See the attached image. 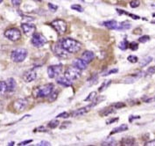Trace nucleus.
I'll list each match as a JSON object with an SVG mask.
<instances>
[{"label":"nucleus","instance_id":"f704fd0d","mask_svg":"<svg viewBox=\"0 0 155 146\" xmlns=\"http://www.w3.org/2000/svg\"><path fill=\"white\" fill-rule=\"evenodd\" d=\"M112 106H113L114 108H116V109H120V108L124 107V106H125V104L123 103V102H117V103L112 104Z\"/></svg>","mask_w":155,"mask_h":146},{"label":"nucleus","instance_id":"aec40b11","mask_svg":"<svg viewBox=\"0 0 155 146\" xmlns=\"http://www.w3.org/2000/svg\"><path fill=\"white\" fill-rule=\"evenodd\" d=\"M6 84H7V88H8V92H13L15 91L17 86L16 81L13 79V78H8L7 81H6Z\"/></svg>","mask_w":155,"mask_h":146},{"label":"nucleus","instance_id":"423d86ee","mask_svg":"<svg viewBox=\"0 0 155 146\" xmlns=\"http://www.w3.org/2000/svg\"><path fill=\"white\" fill-rule=\"evenodd\" d=\"M51 26L61 35L64 34L67 31V23L62 19H55V20L52 21Z\"/></svg>","mask_w":155,"mask_h":146},{"label":"nucleus","instance_id":"c85d7f7f","mask_svg":"<svg viewBox=\"0 0 155 146\" xmlns=\"http://www.w3.org/2000/svg\"><path fill=\"white\" fill-rule=\"evenodd\" d=\"M97 97V92H92L89 94V96L85 99V101H93L95 99V98Z\"/></svg>","mask_w":155,"mask_h":146},{"label":"nucleus","instance_id":"cd10ccee","mask_svg":"<svg viewBox=\"0 0 155 146\" xmlns=\"http://www.w3.org/2000/svg\"><path fill=\"white\" fill-rule=\"evenodd\" d=\"M111 84V80H107V81H104L103 83V85H101V87L99 88V92H103L104 90H105L106 88H108V86Z\"/></svg>","mask_w":155,"mask_h":146},{"label":"nucleus","instance_id":"58836bf2","mask_svg":"<svg viewBox=\"0 0 155 146\" xmlns=\"http://www.w3.org/2000/svg\"><path fill=\"white\" fill-rule=\"evenodd\" d=\"M48 7L52 12H55V11H57L58 9L57 5H53V4H51V3H49L48 4Z\"/></svg>","mask_w":155,"mask_h":146},{"label":"nucleus","instance_id":"2f4dec72","mask_svg":"<svg viewBox=\"0 0 155 146\" xmlns=\"http://www.w3.org/2000/svg\"><path fill=\"white\" fill-rule=\"evenodd\" d=\"M104 99V96H100L97 99H94L93 101H92V103H91V105L93 106H95L96 105H97L98 103H100V102H102L103 100Z\"/></svg>","mask_w":155,"mask_h":146},{"label":"nucleus","instance_id":"37998d69","mask_svg":"<svg viewBox=\"0 0 155 146\" xmlns=\"http://www.w3.org/2000/svg\"><path fill=\"white\" fill-rule=\"evenodd\" d=\"M118 71V70L117 69H113V70H111V71H110L109 72L106 73V74H103V76H109V75H110V74H114V73H117Z\"/></svg>","mask_w":155,"mask_h":146},{"label":"nucleus","instance_id":"72a5a7b5","mask_svg":"<svg viewBox=\"0 0 155 146\" xmlns=\"http://www.w3.org/2000/svg\"><path fill=\"white\" fill-rule=\"evenodd\" d=\"M139 5H140V3L139 0H132L130 3V6L131 8H137L138 6H139Z\"/></svg>","mask_w":155,"mask_h":146},{"label":"nucleus","instance_id":"c756f323","mask_svg":"<svg viewBox=\"0 0 155 146\" xmlns=\"http://www.w3.org/2000/svg\"><path fill=\"white\" fill-rule=\"evenodd\" d=\"M116 142H115L114 139H112V138H108L105 142H104L103 144H102V145H115L116 144H115Z\"/></svg>","mask_w":155,"mask_h":146},{"label":"nucleus","instance_id":"f3484780","mask_svg":"<svg viewBox=\"0 0 155 146\" xmlns=\"http://www.w3.org/2000/svg\"><path fill=\"white\" fill-rule=\"evenodd\" d=\"M103 24L106 28L110 29V30H117L118 26V23L116 20H108V21L104 22Z\"/></svg>","mask_w":155,"mask_h":146},{"label":"nucleus","instance_id":"c9c22d12","mask_svg":"<svg viewBox=\"0 0 155 146\" xmlns=\"http://www.w3.org/2000/svg\"><path fill=\"white\" fill-rule=\"evenodd\" d=\"M155 73V66H152L150 68H148V70L147 71V76H152Z\"/></svg>","mask_w":155,"mask_h":146},{"label":"nucleus","instance_id":"a211bd4d","mask_svg":"<svg viewBox=\"0 0 155 146\" xmlns=\"http://www.w3.org/2000/svg\"><path fill=\"white\" fill-rule=\"evenodd\" d=\"M135 143H136L135 139H134L133 137H124L122 139V141H121V144H122L123 145H127V146L134 145V144H135Z\"/></svg>","mask_w":155,"mask_h":146},{"label":"nucleus","instance_id":"7c9ffc66","mask_svg":"<svg viewBox=\"0 0 155 146\" xmlns=\"http://www.w3.org/2000/svg\"><path fill=\"white\" fill-rule=\"evenodd\" d=\"M127 60L131 63V64H136V63H138V61H139V58L138 57H136V56H129V57H127Z\"/></svg>","mask_w":155,"mask_h":146},{"label":"nucleus","instance_id":"e433bc0d","mask_svg":"<svg viewBox=\"0 0 155 146\" xmlns=\"http://www.w3.org/2000/svg\"><path fill=\"white\" fill-rule=\"evenodd\" d=\"M150 40V37L148 36V35H144V36H141L140 38L139 39V42H141V43H146L147 41H148Z\"/></svg>","mask_w":155,"mask_h":146},{"label":"nucleus","instance_id":"6ab92c4d","mask_svg":"<svg viewBox=\"0 0 155 146\" xmlns=\"http://www.w3.org/2000/svg\"><path fill=\"white\" fill-rule=\"evenodd\" d=\"M131 25L129 21H123L121 23H118V26L117 29L118 31H124V30H127L131 28Z\"/></svg>","mask_w":155,"mask_h":146},{"label":"nucleus","instance_id":"2eb2a0df","mask_svg":"<svg viewBox=\"0 0 155 146\" xmlns=\"http://www.w3.org/2000/svg\"><path fill=\"white\" fill-rule=\"evenodd\" d=\"M95 58V55L92 51H90V50H86L82 53V59L83 61H85L87 64H90L91 63Z\"/></svg>","mask_w":155,"mask_h":146},{"label":"nucleus","instance_id":"a878e982","mask_svg":"<svg viewBox=\"0 0 155 146\" xmlns=\"http://www.w3.org/2000/svg\"><path fill=\"white\" fill-rule=\"evenodd\" d=\"M59 124H60V122L58 120H52L51 122H49L48 127L50 129H55L59 126Z\"/></svg>","mask_w":155,"mask_h":146},{"label":"nucleus","instance_id":"bb28decb","mask_svg":"<svg viewBox=\"0 0 155 146\" xmlns=\"http://www.w3.org/2000/svg\"><path fill=\"white\" fill-rule=\"evenodd\" d=\"M114 113V110L112 109V108H106V109H104L100 114H102V116H107V115H109V114H113Z\"/></svg>","mask_w":155,"mask_h":146},{"label":"nucleus","instance_id":"8fccbe9b","mask_svg":"<svg viewBox=\"0 0 155 146\" xmlns=\"http://www.w3.org/2000/svg\"><path fill=\"white\" fill-rule=\"evenodd\" d=\"M2 2H3V0H0V4H1Z\"/></svg>","mask_w":155,"mask_h":146},{"label":"nucleus","instance_id":"6e6552de","mask_svg":"<svg viewBox=\"0 0 155 146\" xmlns=\"http://www.w3.org/2000/svg\"><path fill=\"white\" fill-rule=\"evenodd\" d=\"M62 71V65H51L48 68V75L50 78H54Z\"/></svg>","mask_w":155,"mask_h":146},{"label":"nucleus","instance_id":"ea45409f","mask_svg":"<svg viewBox=\"0 0 155 146\" xmlns=\"http://www.w3.org/2000/svg\"><path fill=\"white\" fill-rule=\"evenodd\" d=\"M68 117H69V114L67 113V112L61 113V114H60L59 115H57V118H68Z\"/></svg>","mask_w":155,"mask_h":146},{"label":"nucleus","instance_id":"dca6fc26","mask_svg":"<svg viewBox=\"0 0 155 146\" xmlns=\"http://www.w3.org/2000/svg\"><path fill=\"white\" fill-rule=\"evenodd\" d=\"M56 82H57L59 85H61L65 87H68V86H71L72 85V81L69 80L68 78H67L65 76H61V77H59L56 78Z\"/></svg>","mask_w":155,"mask_h":146},{"label":"nucleus","instance_id":"393cba45","mask_svg":"<svg viewBox=\"0 0 155 146\" xmlns=\"http://www.w3.org/2000/svg\"><path fill=\"white\" fill-rule=\"evenodd\" d=\"M118 47H119V49H122V50H125L127 48H129V43H128V41H126V40H124V41H122L119 43Z\"/></svg>","mask_w":155,"mask_h":146},{"label":"nucleus","instance_id":"f257e3e1","mask_svg":"<svg viewBox=\"0 0 155 146\" xmlns=\"http://www.w3.org/2000/svg\"><path fill=\"white\" fill-rule=\"evenodd\" d=\"M61 45L63 47V49H66L68 53H76L80 51L82 49V43L78 41L74 40L73 38H64L61 41Z\"/></svg>","mask_w":155,"mask_h":146},{"label":"nucleus","instance_id":"a19ab883","mask_svg":"<svg viewBox=\"0 0 155 146\" xmlns=\"http://www.w3.org/2000/svg\"><path fill=\"white\" fill-rule=\"evenodd\" d=\"M37 145L38 146H49V145H51V144H50L49 142H48V141H42V142H41V143H39Z\"/></svg>","mask_w":155,"mask_h":146},{"label":"nucleus","instance_id":"de8ad7c7","mask_svg":"<svg viewBox=\"0 0 155 146\" xmlns=\"http://www.w3.org/2000/svg\"><path fill=\"white\" fill-rule=\"evenodd\" d=\"M117 121H118V118L111 119V120H110V121H108V122H107V124H111V123H113L114 122H117Z\"/></svg>","mask_w":155,"mask_h":146},{"label":"nucleus","instance_id":"4be33fe9","mask_svg":"<svg viewBox=\"0 0 155 146\" xmlns=\"http://www.w3.org/2000/svg\"><path fill=\"white\" fill-rule=\"evenodd\" d=\"M6 92H8L7 88V84L5 81H0V95L5 94Z\"/></svg>","mask_w":155,"mask_h":146},{"label":"nucleus","instance_id":"0eeeda50","mask_svg":"<svg viewBox=\"0 0 155 146\" xmlns=\"http://www.w3.org/2000/svg\"><path fill=\"white\" fill-rule=\"evenodd\" d=\"M5 36L10 41H17L21 38V33L18 28H9L5 32Z\"/></svg>","mask_w":155,"mask_h":146},{"label":"nucleus","instance_id":"4c0bfd02","mask_svg":"<svg viewBox=\"0 0 155 146\" xmlns=\"http://www.w3.org/2000/svg\"><path fill=\"white\" fill-rule=\"evenodd\" d=\"M129 48L131 49V50H137V49H139V45H138V43H136V42H131L129 44Z\"/></svg>","mask_w":155,"mask_h":146},{"label":"nucleus","instance_id":"9d476101","mask_svg":"<svg viewBox=\"0 0 155 146\" xmlns=\"http://www.w3.org/2000/svg\"><path fill=\"white\" fill-rule=\"evenodd\" d=\"M28 105V102L25 99H18L13 103V108L17 112H22L25 109V107Z\"/></svg>","mask_w":155,"mask_h":146},{"label":"nucleus","instance_id":"49530a36","mask_svg":"<svg viewBox=\"0 0 155 146\" xmlns=\"http://www.w3.org/2000/svg\"><path fill=\"white\" fill-rule=\"evenodd\" d=\"M34 131H40V132H42V131H47V130L44 128V127H40V128H37V129H35Z\"/></svg>","mask_w":155,"mask_h":146},{"label":"nucleus","instance_id":"f03ea898","mask_svg":"<svg viewBox=\"0 0 155 146\" xmlns=\"http://www.w3.org/2000/svg\"><path fill=\"white\" fill-rule=\"evenodd\" d=\"M53 91H54V85L47 84L45 85L39 86L36 89H34L33 94L35 98H45L48 97Z\"/></svg>","mask_w":155,"mask_h":146},{"label":"nucleus","instance_id":"4468645a","mask_svg":"<svg viewBox=\"0 0 155 146\" xmlns=\"http://www.w3.org/2000/svg\"><path fill=\"white\" fill-rule=\"evenodd\" d=\"M92 107H93V106L90 104V105L87 106H84V107H82V108H79V109L74 111L73 114H72V116L76 117V116H81V115L87 114L88 112H90V110Z\"/></svg>","mask_w":155,"mask_h":146},{"label":"nucleus","instance_id":"1a4fd4ad","mask_svg":"<svg viewBox=\"0 0 155 146\" xmlns=\"http://www.w3.org/2000/svg\"><path fill=\"white\" fill-rule=\"evenodd\" d=\"M53 51L54 52V54L60 58H68V52L63 49V47L61 45V43H56L54 45L53 47Z\"/></svg>","mask_w":155,"mask_h":146},{"label":"nucleus","instance_id":"39448f33","mask_svg":"<svg viewBox=\"0 0 155 146\" xmlns=\"http://www.w3.org/2000/svg\"><path fill=\"white\" fill-rule=\"evenodd\" d=\"M31 42L35 48H41L48 42V40L43 34H41L40 33H34L33 34Z\"/></svg>","mask_w":155,"mask_h":146},{"label":"nucleus","instance_id":"b1692460","mask_svg":"<svg viewBox=\"0 0 155 146\" xmlns=\"http://www.w3.org/2000/svg\"><path fill=\"white\" fill-rule=\"evenodd\" d=\"M58 97V92H54L53 91L50 94L48 95V100L50 102H54Z\"/></svg>","mask_w":155,"mask_h":146},{"label":"nucleus","instance_id":"79ce46f5","mask_svg":"<svg viewBox=\"0 0 155 146\" xmlns=\"http://www.w3.org/2000/svg\"><path fill=\"white\" fill-rule=\"evenodd\" d=\"M32 142H33L32 139H31V140H26V141H23V142L19 143L18 145H26V144H30V143H32Z\"/></svg>","mask_w":155,"mask_h":146},{"label":"nucleus","instance_id":"c03bdc74","mask_svg":"<svg viewBox=\"0 0 155 146\" xmlns=\"http://www.w3.org/2000/svg\"><path fill=\"white\" fill-rule=\"evenodd\" d=\"M12 3L13 5L15 6H18L20 4H21V0H12Z\"/></svg>","mask_w":155,"mask_h":146},{"label":"nucleus","instance_id":"5701e85b","mask_svg":"<svg viewBox=\"0 0 155 146\" xmlns=\"http://www.w3.org/2000/svg\"><path fill=\"white\" fill-rule=\"evenodd\" d=\"M152 61H153V57H146V58H144V59H142V60H141V62H140L139 65H140V67H145V66H147V65L149 64Z\"/></svg>","mask_w":155,"mask_h":146},{"label":"nucleus","instance_id":"412c9836","mask_svg":"<svg viewBox=\"0 0 155 146\" xmlns=\"http://www.w3.org/2000/svg\"><path fill=\"white\" fill-rule=\"evenodd\" d=\"M127 130H128V125H126V124H122V125H120V126L115 128L114 130L110 132V135H114V134H117V133L124 132V131H126Z\"/></svg>","mask_w":155,"mask_h":146},{"label":"nucleus","instance_id":"09e8293b","mask_svg":"<svg viewBox=\"0 0 155 146\" xmlns=\"http://www.w3.org/2000/svg\"><path fill=\"white\" fill-rule=\"evenodd\" d=\"M13 144H14V143H13V142H12V143H10V144H9V145H13Z\"/></svg>","mask_w":155,"mask_h":146},{"label":"nucleus","instance_id":"7ed1b4c3","mask_svg":"<svg viewBox=\"0 0 155 146\" xmlns=\"http://www.w3.org/2000/svg\"><path fill=\"white\" fill-rule=\"evenodd\" d=\"M27 50L25 49H16L12 51L11 58L15 63H21L27 57Z\"/></svg>","mask_w":155,"mask_h":146},{"label":"nucleus","instance_id":"9b49d317","mask_svg":"<svg viewBox=\"0 0 155 146\" xmlns=\"http://www.w3.org/2000/svg\"><path fill=\"white\" fill-rule=\"evenodd\" d=\"M21 28H22L25 34L27 35V36L33 35L36 31L35 25L32 24V23H22L21 24Z\"/></svg>","mask_w":155,"mask_h":146},{"label":"nucleus","instance_id":"ddd939ff","mask_svg":"<svg viewBox=\"0 0 155 146\" xmlns=\"http://www.w3.org/2000/svg\"><path fill=\"white\" fill-rule=\"evenodd\" d=\"M72 64H73L74 67H75V68H77V69H79L81 71L86 70L87 66H88V64L85 61H83L82 58H75L73 61Z\"/></svg>","mask_w":155,"mask_h":146},{"label":"nucleus","instance_id":"20e7f679","mask_svg":"<svg viewBox=\"0 0 155 146\" xmlns=\"http://www.w3.org/2000/svg\"><path fill=\"white\" fill-rule=\"evenodd\" d=\"M82 75V72H81V70L74 67V66H70L68 68H67L65 71V73H64V76H65L67 78H68L69 80L71 81H74V80H76L78 79Z\"/></svg>","mask_w":155,"mask_h":146},{"label":"nucleus","instance_id":"a18cd8bd","mask_svg":"<svg viewBox=\"0 0 155 146\" xmlns=\"http://www.w3.org/2000/svg\"><path fill=\"white\" fill-rule=\"evenodd\" d=\"M146 146H155V140L153 141H150V142H147V144H145Z\"/></svg>","mask_w":155,"mask_h":146},{"label":"nucleus","instance_id":"473e14b6","mask_svg":"<svg viewBox=\"0 0 155 146\" xmlns=\"http://www.w3.org/2000/svg\"><path fill=\"white\" fill-rule=\"evenodd\" d=\"M71 9L74 10V11H77V12H83V8H82V6H81L80 5H71Z\"/></svg>","mask_w":155,"mask_h":146},{"label":"nucleus","instance_id":"f8f14e48","mask_svg":"<svg viewBox=\"0 0 155 146\" xmlns=\"http://www.w3.org/2000/svg\"><path fill=\"white\" fill-rule=\"evenodd\" d=\"M36 78H37V73L33 69L25 71L23 75V77H22L23 80L25 83H30V82L34 81L36 79Z\"/></svg>","mask_w":155,"mask_h":146}]
</instances>
